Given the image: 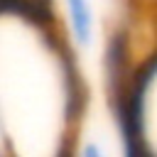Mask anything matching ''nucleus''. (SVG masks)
Returning a JSON list of instances; mask_svg holds the SVG:
<instances>
[{"instance_id":"f257e3e1","label":"nucleus","mask_w":157,"mask_h":157,"mask_svg":"<svg viewBox=\"0 0 157 157\" xmlns=\"http://www.w3.org/2000/svg\"><path fill=\"white\" fill-rule=\"evenodd\" d=\"M69 15H71V27L74 34L81 44H88L91 39V12L86 0H69Z\"/></svg>"}]
</instances>
